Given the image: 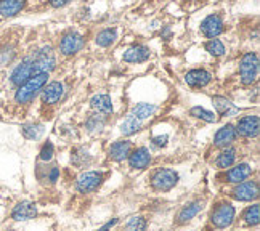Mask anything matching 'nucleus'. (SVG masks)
I'll list each match as a JSON object with an SVG mask.
<instances>
[{
  "label": "nucleus",
  "instance_id": "393cba45",
  "mask_svg": "<svg viewBox=\"0 0 260 231\" xmlns=\"http://www.w3.org/2000/svg\"><path fill=\"white\" fill-rule=\"evenodd\" d=\"M156 106L154 105H149V103H138V105H135L134 106V109H132V116H135L137 119H140V120H145V119H148V117H151L154 113H156Z\"/></svg>",
  "mask_w": 260,
  "mask_h": 231
},
{
  "label": "nucleus",
  "instance_id": "7c9ffc66",
  "mask_svg": "<svg viewBox=\"0 0 260 231\" xmlns=\"http://www.w3.org/2000/svg\"><path fill=\"white\" fill-rule=\"evenodd\" d=\"M87 130L90 134H95V132H100L103 127H105V117L103 114L102 116H98V114H93V116H90L88 120H87V124H85Z\"/></svg>",
  "mask_w": 260,
  "mask_h": 231
},
{
  "label": "nucleus",
  "instance_id": "aec40b11",
  "mask_svg": "<svg viewBox=\"0 0 260 231\" xmlns=\"http://www.w3.org/2000/svg\"><path fill=\"white\" fill-rule=\"evenodd\" d=\"M203 210V201H193V203H188L177 215V223L178 225H185L201 212Z\"/></svg>",
  "mask_w": 260,
  "mask_h": 231
},
{
  "label": "nucleus",
  "instance_id": "9d476101",
  "mask_svg": "<svg viewBox=\"0 0 260 231\" xmlns=\"http://www.w3.org/2000/svg\"><path fill=\"white\" fill-rule=\"evenodd\" d=\"M236 128V134L241 135V137H246V138H252V137H257L258 135V128H260V120H258V116H244L239 119L238 125L235 127Z\"/></svg>",
  "mask_w": 260,
  "mask_h": 231
},
{
  "label": "nucleus",
  "instance_id": "e433bc0d",
  "mask_svg": "<svg viewBox=\"0 0 260 231\" xmlns=\"http://www.w3.org/2000/svg\"><path fill=\"white\" fill-rule=\"evenodd\" d=\"M58 177H59V169L56 167V166H53V167H50V170H48V174H47V178L50 180V183H55L56 180H58Z\"/></svg>",
  "mask_w": 260,
  "mask_h": 231
},
{
  "label": "nucleus",
  "instance_id": "cd10ccee",
  "mask_svg": "<svg viewBox=\"0 0 260 231\" xmlns=\"http://www.w3.org/2000/svg\"><path fill=\"white\" fill-rule=\"evenodd\" d=\"M243 218H244V222L249 226L258 225V222H260V207H258V204H254V206H251L249 209H246Z\"/></svg>",
  "mask_w": 260,
  "mask_h": 231
},
{
  "label": "nucleus",
  "instance_id": "f8f14e48",
  "mask_svg": "<svg viewBox=\"0 0 260 231\" xmlns=\"http://www.w3.org/2000/svg\"><path fill=\"white\" fill-rule=\"evenodd\" d=\"M212 80V74L206 69H191L185 74V82L193 88H203Z\"/></svg>",
  "mask_w": 260,
  "mask_h": 231
},
{
  "label": "nucleus",
  "instance_id": "9b49d317",
  "mask_svg": "<svg viewBox=\"0 0 260 231\" xmlns=\"http://www.w3.org/2000/svg\"><path fill=\"white\" fill-rule=\"evenodd\" d=\"M233 197L238 201H254L258 197V183L257 182H241L233 189Z\"/></svg>",
  "mask_w": 260,
  "mask_h": 231
},
{
  "label": "nucleus",
  "instance_id": "0eeeda50",
  "mask_svg": "<svg viewBox=\"0 0 260 231\" xmlns=\"http://www.w3.org/2000/svg\"><path fill=\"white\" fill-rule=\"evenodd\" d=\"M103 182V174L102 172H96V170H88V172H84L81 177L77 178L76 182V188L79 193H93L100 188Z\"/></svg>",
  "mask_w": 260,
  "mask_h": 231
},
{
  "label": "nucleus",
  "instance_id": "c756f323",
  "mask_svg": "<svg viewBox=\"0 0 260 231\" xmlns=\"http://www.w3.org/2000/svg\"><path fill=\"white\" fill-rule=\"evenodd\" d=\"M90 154L85 151L84 148H77V149H74V153L71 154V162L73 164H76V166H79V167H84V166H87L88 162H90Z\"/></svg>",
  "mask_w": 260,
  "mask_h": 231
},
{
  "label": "nucleus",
  "instance_id": "dca6fc26",
  "mask_svg": "<svg viewBox=\"0 0 260 231\" xmlns=\"http://www.w3.org/2000/svg\"><path fill=\"white\" fill-rule=\"evenodd\" d=\"M128 164L134 169H146L149 164H151V154H149L148 148L140 146V148L134 149V151H130Z\"/></svg>",
  "mask_w": 260,
  "mask_h": 231
},
{
  "label": "nucleus",
  "instance_id": "5701e85b",
  "mask_svg": "<svg viewBox=\"0 0 260 231\" xmlns=\"http://www.w3.org/2000/svg\"><path fill=\"white\" fill-rule=\"evenodd\" d=\"M212 105L215 106L217 113L222 116H230L236 113V108L233 106V103L230 100L223 98V96H214L212 98Z\"/></svg>",
  "mask_w": 260,
  "mask_h": 231
},
{
  "label": "nucleus",
  "instance_id": "39448f33",
  "mask_svg": "<svg viewBox=\"0 0 260 231\" xmlns=\"http://www.w3.org/2000/svg\"><path fill=\"white\" fill-rule=\"evenodd\" d=\"M36 74H39V73H37V68H36V63H34V58H32V55H29L13 69L10 80H12L13 85L19 87V85H23L27 79H31Z\"/></svg>",
  "mask_w": 260,
  "mask_h": 231
},
{
  "label": "nucleus",
  "instance_id": "2eb2a0df",
  "mask_svg": "<svg viewBox=\"0 0 260 231\" xmlns=\"http://www.w3.org/2000/svg\"><path fill=\"white\" fill-rule=\"evenodd\" d=\"M37 215V207L34 203H29V201H23L15 206L12 210V218L16 222H26V220H31Z\"/></svg>",
  "mask_w": 260,
  "mask_h": 231
},
{
  "label": "nucleus",
  "instance_id": "f03ea898",
  "mask_svg": "<svg viewBox=\"0 0 260 231\" xmlns=\"http://www.w3.org/2000/svg\"><path fill=\"white\" fill-rule=\"evenodd\" d=\"M258 69H260L258 55L254 52L246 53L241 58V63H239V76H241L243 85H252L255 82L258 77Z\"/></svg>",
  "mask_w": 260,
  "mask_h": 231
},
{
  "label": "nucleus",
  "instance_id": "4be33fe9",
  "mask_svg": "<svg viewBox=\"0 0 260 231\" xmlns=\"http://www.w3.org/2000/svg\"><path fill=\"white\" fill-rule=\"evenodd\" d=\"M90 106L96 114H111L113 113V102L108 95H95L90 100Z\"/></svg>",
  "mask_w": 260,
  "mask_h": 231
},
{
  "label": "nucleus",
  "instance_id": "2f4dec72",
  "mask_svg": "<svg viewBox=\"0 0 260 231\" xmlns=\"http://www.w3.org/2000/svg\"><path fill=\"white\" fill-rule=\"evenodd\" d=\"M189 114H191L193 117L203 119V120H206V122H215V120H217V117H215L214 113L207 111V109H204V108H199V106L189 109Z\"/></svg>",
  "mask_w": 260,
  "mask_h": 231
},
{
  "label": "nucleus",
  "instance_id": "412c9836",
  "mask_svg": "<svg viewBox=\"0 0 260 231\" xmlns=\"http://www.w3.org/2000/svg\"><path fill=\"white\" fill-rule=\"evenodd\" d=\"M26 7V0H0V16L12 18Z\"/></svg>",
  "mask_w": 260,
  "mask_h": 231
},
{
  "label": "nucleus",
  "instance_id": "6ab92c4d",
  "mask_svg": "<svg viewBox=\"0 0 260 231\" xmlns=\"http://www.w3.org/2000/svg\"><path fill=\"white\" fill-rule=\"evenodd\" d=\"M236 137H238V134H236L235 125L226 124V125H223L215 134V137H214V145L218 146V148H228L236 140Z\"/></svg>",
  "mask_w": 260,
  "mask_h": 231
},
{
  "label": "nucleus",
  "instance_id": "423d86ee",
  "mask_svg": "<svg viewBox=\"0 0 260 231\" xmlns=\"http://www.w3.org/2000/svg\"><path fill=\"white\" fill-rule=\"evenodd\" d=\"M32 58L37 68V73H50L56 68V58L53 53V48L50 45L36 50L32 53Z\"/></svg>",
  "mask_w": 260,
  "mask_h": 231
},
{
  "label": "nucleus",
  "instance_id": "1a4fd4ad",
  "mask_svg": "<svg viewBox=\"0 0 260 231\" xmlns=\"http://www.w3.org/2000/svg\"><path fill=\"white\" fill-rule=\"evenodd\" d=\"M223 29H225L223 19L218 15H209L207 18L203 19V23H201V32L207 39H215L217 36H220L223 32Z\"/></svg>",
  "mask_w": 260,
  "mask_h": 231
},
{
  "label": "nucleus",
  "instance_id": "a211bd4d",
  "mask_svg": "<svg viewBox=\"0 0 260 231\" xmlns=\"http://www.w3.org/2000/svg\"><path fill=\"white\" fill-rule=\"evenodd\" d=\"M64 87L61 82H50L42 88V102L45 105H55L63 96Z\"/></svg>",
  "mask_w": 260,
  "mask_h": 231
},
{
  "label": "nucleus",
  "instance_id": "b1692460",
  "mask_svg": "<svg viewBox=\"0 0 260 231\" xmlns=\"http://www.w3.org/2000/svg\"><path fill=\"white\" fill-rule=\"evenodd\" d=\"M235 159H236V149L235 148H223V151L218 154L215 164L218 169H226V167L233 166Z\"/></svg>",
  "mask_w": 260,
  "mask_h": 231
},
{
  "label": "nucleus",
  "instance_id": "c9c22d12",
  "mask_svg": "<svg viewBox=\"0 0 260 231\" xmlns=\"http://www.w3.org/2000/svg\"><path fill=\"white\" fill-rule=\"evenodd\" d=\"M13 56H15L13 48L12 47H5L2 52H0V64H2V66L8 64L13 59Z\"/></svg>",
  "mask_w": 260,
  "mask_h": 231
},
{
  "label": "nucleus",
  "instance_id": "f3484780",
  "mask_svg": "<svg viewBox=\"0 0 260 231\" xmlns=\"http://www.w3.org/2000/svg\"><path fill=\"white\" fill-rule=\"evenodd\" d=\"M151 56V50L146 45H134L124 53L122 59L125 63H143Z\"/></svg>",
  "mask_w": 260,
  "mask_h": 231
},
{
  "label": "nucleus",
  "instance_id": "58836bf2",
  "mask_svg": "<svg viewBox=\"0 0 260 231\" xmlns=\"http://www.w3.org/2000/svg\"><path fill=\"white\" fill-rule=\"evenodd\" d=\"M117 223H119V218H113V220H109L106 225H103L102 228H100L98 231H109V229H113Z\"/></svg>",
  "mask_w": 260,
  "mask_h": 231
},
{
  "label": "nucleus",
  "instance_id": "c85d7f7f",
  "mask_svg": "<svg viewBox=\"0 0 260 231\" xmlns=\"http://www.w3.org/2000/svg\"><path fill=\"white\" fill-rule=\"evenodd\" d=\"M204 48H206V52H209V53H211L212 56H215V58L223 56L225 52H226L223 42H220L218 39H211L209 42H206Z\"/></svg>",
  "mask_w": 260,
  "mask_h": 231
},
{
  "label": "nucleus",
  "instance_id": "ddd939ff",
  "mask_svg": "<svg viewBox=\"0 0 260 231\" xmlns=\"http://www.w3.org/2000/svg\"><path fill=\"white\" fill-rule=\"evenodd\" d=\"M130 151H132V142L128 140H119V142H114L108 149V156L114 162H122L124 159L128 157Z\"/></svg>",
  "mask_w": 260,
  "mask_h": 231
},
{
  "label": "nucleus",
  "instance_id": "7ed1b4c3",
  "mask_svg": "<svg viewBox=\"0 0 260 231\" xmlns=\"http://www.w3.org/2000/svg\"><path fill=\"white\" fill-rule=\"evenodd\" d=\"M178 183V174L172 169H159L151 177V186L156 191H171Z\"/></svg>",
  "mask_w": 260,
  "mask_h": 231
},
{
  "label": "nucleus",
  "instance_id": "bb28decb",
  "mask_svg": "<svg viewBox=\"0 0 260 231\" xmlns=\"http://www.w3.org/2000/svg\"><path fill=\"white\" fill-rule=\"evenodd\" d=\"M140 128H142V120L137 119V117L132 116V114H130V116L124 120V122L121 124V132H122L124 135H132V134L138 132Z\"/></svg>",
  "mask_w": 260,
  "mask_h": 231
},
{
  "label": "nucleus",
  "instance_id": "20e7f679",
  "mask_svg": "<svg viewBox=\"0 0 260 231\" xmlns=\"http://www.w3.org/2000/svg\"><path fill=\"white\" fill-rule=\"evenodd\" d=\"M236 210L230 203H222L214 207L211 214V223L215 228H228L235 222Z\"/></svg>",
  "mask_w": 260,
  "mask_h": 231
},
{
  "label": "nucleus",
  "instance_id": "473e14b6",
  "mask_svg": "<svg viewBox=\"0 0 260 231\" xmlns=\"http://www.w3.org/2000/svg\"><path fill=\"white\" fill-rule=\"evenodd\" d=\"M42 132H44V127L41 124H27L23 127V135L29 140H37L42 135Z\"/></svg>",
  "mask_w": 260,
  "mask_h": 231
},
{
  "label": "nucleus",
  "instance_id": "4468645a",
  "mask_svg": "<svg viewBox=\"0 0 260 231\" xmlns=\"http://www.w3.org/2000/svg\"><path fill=\"white\" fill-rule=\"evenodd\" d=\"M252 175V167L249 164H238L235 167H232L228 172L223 175L225 182L228 183H241L244 180H247Z\"/></svg>",
  "mask_w": 260,
  "mask_h": 231
},
{
  "label": "nucleus",
  "instance_id": "6e6552de",
  "mask_svg": "<svg viewBox=\"0 0 260 231\" xmlns=\"http://www.w3.org/2000/svg\"><path fill=\"white\" fill-rule=\"evenodd\" d=\"M84 44H85V39L81 34L71 31V32L64 34L61 37V40H59V52H61V55H64V56H73L81 52L84 48Z\"/></svg>",
  "mask_w": 260,
  "mask_h": 231
},
{
  "label": "nucleus",
  "instance_id": "f704fd0d",
  "mask_svg": "<svg viewBox=\"0 0 260 231\" xmlns=\"http://www.w3.org/2000/svg\"><path fill=\"white\" fill-rule=\"evenodd\" d=\"M53 154H55L53 143L52 142H47V143H44V146L41 149V156H39V157H41V160H44V162H48V160H52Z\"/></svg>",
  "mask_w": 260,
  "mask_h": 231
},
{
  "label": "nucleus",
  "instance_id": "4c0bfd02",
  "mask_svg": "<svg viewBox=\"0 0 260 231\" xmlns=\"http://www.w3.org/2000/svg\"><path fill=\"white\" fill-rule=\"evenodd\" d=\"M167 140H169V137L167 135H161V137H153V145L154 146H157V148H161V146H166L167 145Z\"/></svg>",
  "mask_w": 260,
  "mask_h": 231
},
{
  "label": "nucleus",
  "instance_id": "ea45409f",
  "mask_svg": "<svg viewBox=\"0 0 260 231\" xmlns=\"http://www.w3.org/2000/svg\"><path fill=\"white\" fill-rule=\"evenodd\" d=\"M69 2H71V0H48V4L53 8H61V7L68 5Z\"/></svg>",
  "mask_w": 260,
  "mask_h": 231
},
{
  "label": "nucleus",
  "instance_id": "72a5a7b5",
  "mask_svg": "<svg viewBox=\"0 0 260 231\" xmlns=\"http://www.w3.org/2000/svg\"><path fill=\"white\" fill-rule=\"evenodd\" d=\"M146 220L143 217H132L127 222V231H146Z\"/></svg>",
  "mask_w": 260,
  "mask_h": 231
},
{
  "label": "nucleus",
  "instance_id": "a878e982",
  "mask_svg": "<svg viewBox=\"0 0 260 231\" xmlns=\"http://www.w3.org/2000/svg\"><path fill=\"white\" fill-rule=\"evenodd\" d=\"M116 39H117V31H116V29H105V31L98 32L95 42H96L98 47L106 48L109 45H113L116 42Z\"/></svg>",
  "mask_w": 260,
  "mask_h": 231
},
{
  "label": "nucleus",
  "instance_id": "f257e3e1",
  "mask_svg": "<svg viewBox=\"0 0 260 231\" xmlns=\"http://www.w3.org/2000/svg\"><path fill=\"white\" fill-rule=\"evenodd\" d=\"M47 80H48V73H39V74L32 76L31 79H27L26 82L23 85H19V88L16 90L15 100L21 105L31 103L37 96V93L45 87Z\"/></svg>",
  "mask_w": 260,
  "mask_h": 231
}]
</instances>
